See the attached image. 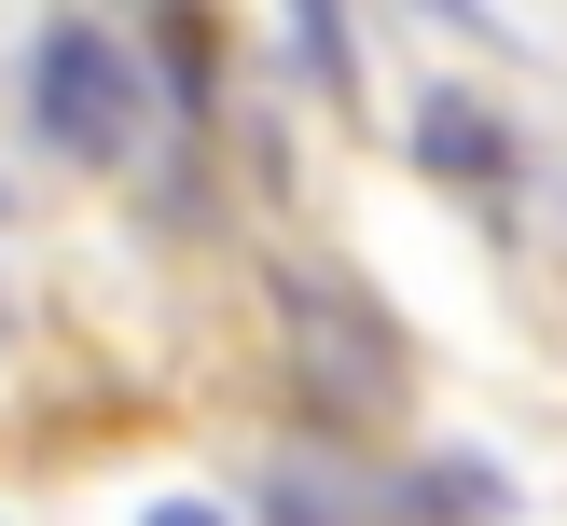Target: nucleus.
I'll use <instances>...</instances> for the list:
<instances>
[{"label": "nucleus", "instance_id": "obj_1", "mask_svg": "<svg viewBox=\"0 0 567 526\" xmlns=\"http://www.w3.org/2000/svg\"><path fill=\"white\" fill-rule=\"evenodd\" d=\"M28 125L55 138V153L70 166H111L138 138V70H125V42H111V28H42V42H28Z\"/></svg>", "mask_w": 567, "mask_h": 526}, {"label": "nucleus", "instance_id": "obj_2", "mask_svg": "<svg viewBox=\"0 0 567 526\" xmlns=\"http://www.w3.org/2000/svg\"><path fill=\"white\" fill-rule=\"evenodd\" d=\"M415 153H430L443 181H498V166H513V138H498V125H471V97H430V125H415Z\"/></svg>", "mask_w": 567, "mask_h": 526}, {"label": "nucleus", "instance_id": "obj_3", "mask_svg": "<svg viewBox=\"0 0 567 526\" xmlns=\"http://www.w3.org/2000/svg\"><path fill=\"white\" fill-rule=\"evenodd\" d=\"M153 526H236V513H208V498H153Z\"/></svg>", "mask_w": 567, "mask_h": 526}]
</instances>
